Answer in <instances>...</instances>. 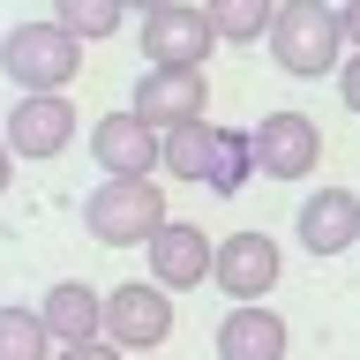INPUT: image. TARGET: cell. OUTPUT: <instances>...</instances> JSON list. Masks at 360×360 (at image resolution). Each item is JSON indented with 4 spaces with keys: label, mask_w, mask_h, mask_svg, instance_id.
Wrapping results in <instances>:
<instances>
[{
    "label": "cell",
    "mask_w": 360,
    "mask_h": 360,
    "mask_svg": "<svg viewBox=\"0 0 360 360\" xmlns=\"http://www.w3.org/2000/svg\"><path fill=\"white\" fill-rule=\"evenodd\" d=\"M263 45H270V60L285 68V75H300V83H323L345 60V30H338L330 0H278Z\"/></svg>",
    "instance_id": "cell-1"
},
{
    "label": "cell",
    "mask_w": 360,
    "mask_h": 360,
    "mask_svg": "<svg viewBox=\"0 0 360 360\" xmlns=\"http://www.w3.org/2000/svg\"><path fill=\"white\" fill-rule=\"evenodd\" d=\"M0 75L15 90H68L83 75V38H68L53 15L15 22V30L0 38Z\"/></svg>",
    "instance_id": "cell-2"
},
{
    "label": "cell",
    "mask_w": 360,
    "mask_h": 360,
    "mask_svg": "<svg viewBox=\"0 0 360 360\" xmlns=\"http://www.w3.org/2000/svg\"><path fill=\"white\" fill-rule=\"evenodd\" d=\"M165 225V188L158 180H98L83 195V233L98 248H143Z\"/></svg>",
    "instance_id": "cell-3"
},
{
    "label": "cell",
    "mask_w": 360,
    "mask_h": 360,
    "mask_svg": "<svg viewBox=\"0 0 360 360\" xmlns=\"http://www.w3.org/2000/svg\"><path fill=\"white\" fill-rule=\"evenodd\" d=\"M105 338L120 353H158L173 338V292L150 285V278H128V285L105 292Z\"/></svg>",
    "instance_id": "cell-4"
},
{
    "label": "cell",
    "mask_w": 360,
    "mask_h": 360,
    "mask_svg": "<svg viewBox=\"0 0 360 360\" xmlns=\"http://www.w3.org/2000/svg\"><path fill=\"white\" fill-rule=\"evenodd\" d=\"M210 45H218V30H210V15H202L195 0H158V8H143V60L150 68H202Z\"/></svg>",
    "instance_id": "cell-5"
},
{
    "label": "cell",
    "mask_w": 360,
    "mask_h": 360,
    "mask_svg": "<svg viewBox=\"0 0 360 360\" xmlns=\"http://www.w3.org/2000/svg\"><path fill=\"white\" fill-rule=\"evenodd\" d=\"M278 278H285V248L270 233H225L218 255H210V285L225 300H270Z\"/></svg>",
    "instance_id": "cell-6"
},
{
    "label": "cell",
    "mask_w": 360,
    "mask_h": 360,
    "mask_svg": "<svg viewBox=\"0 0 360 360\" xmlns=\"http://www.w3.org/2000/svg\"><path fill=\"white\" fill-rule=\"evenodd\" d=\"M0 143L15 158H30V165L60 158L68 143H75V105H68V90H15V112H8Z\"/></svg>",
    "instance_id": "cell-7"
},
{
    "label": "cell",
    "mask_w": 360,
    "mask_h": 360,
    "mask_svg": "<svg viewBox=\"0 0 360 360\" xmlns=\"http://www.w3.org/2000/svg\"><path fill=\"white\" fill-rule=\"evenodd\" d=\"M128 112L150 120L158 135L180 128V120H202V112H210V75H202V68H143L135 90H128Z\"/></svg>",
    "instance_id": "cell-8"
},
{
    "label": "cell",
    "mask_w": 360,
    "mask_h": 360,
    "mask_svg": "<svg viewBox=\"0 0 360 360\" xmlns=\"http://www.w3.org/2000/svg\"><path fill=\"white\" fill-rule=\"evenodd\" d=\"M248 143H255V173L263 180H308L323 165V128L308 112H263Z\"/></svg>",
    "instance_id": "cell-9"
},
{
    "label": "cell",
    "mask_w": 360,
    "mask_h": 360,
    "mask_svg": "<svg viewBox=\"0 0 360 360\" xmlns=\"http://www.w3.org/2000/svg\"><path fill=\"white\" fill-rule=\"evenodd\" d=\"M143 255H150V285L195 292V285H210V255H218V240H210L202 225H188V218H165L150 240H143Z\"/></svg>",
    "instance_id": "cell-10"
},
{
    "label": "cell",
    "mask_w": 360,
    "mask_h": 360,
    "mask_svg": "<svg viewBox=\"0 0 360 360\" xmlns=\"http://www.w3.org/2000/svg\"><path fill=\"white\" fill-rule=\"evenodd\" d=\"M90 158H98L105 180H150L158 173V128L120 105V112H105V120H90Z\"/></svg>",
    "instance_id": "cell-11"
},
{
    "label": "cell",
    "mask_w": 360,
    "mask_h": 360,
    "mask_svg": "<svg viewBox=\"0 0 360 360\" xmlns=\"http://www.w3.org/2000/svg\"><path fill=\"white\" fill-rule=\"evenodd\" d=\"M292 240L308 248V255H345L360 240V195L353 188H315L300 202V218H292Z\"/></svg>",
    "instance_id": "cell-12"
},
{
    "label": "cell",
    "mask_w": 360,
    "mask_h": 360,
    "mask_svg": "<svg viewBox=\"0 0 360 360\" xmlns=\"http://www.w3.org/2000/svg\"><path fill=\"white\" fill-rule=\"evenodd\" d=\"M292 330L270 300H233L218 323V360H285Z\"/></svg>",
    "instance_id": "cell-13"
},
{
    "label": "cell",
    "mask_w": 360,
    "mask_h": 360,
    "mask_svg": "<svg viewBox=\"0 0 360 360\" xmlns=\"http://www.w3.org/2000/svg\"><path fill=\"white\" fill-rule=\"evenodd\" d=\"M38 323H45V338H53V345L105 338V292H98V285H83V278H60V285H45Z\"/></svg>",
    "instance_id": "cell-14"
},
{
    "label": "cell",
    "mask_w": 360,
    "mask_h": 360,
    "mask_svg": "<svg viewBox=\"0 0 360 360\" xmlns=\"http://www.w3.org/2000/svg\"><path fill=\"white\" fill-rule=\"evenodd\" d=\"M210 150H218V120H180V128L158 135V173L202 180V173H210Z\"/></svg>",
    "instance_id": "cell-15"
},
{
    "label": "cell",
    "mask_w": 360,
    "mask_h": 360,
    "mask_svg": "<svg viewBox=\"0 0 360 360\" xmlns=\"http://www.w3.org/2000/svg\"><path fill=\"white\" fill-rule=\"evenodd\" d=\"M53 22L83 45H105L120 22H128V0H53Z\"/></svg>",
    "instance_id": "cell-16"
},
{
    "label": "cell",
    "mask_w": 360,
    "mask_h": 360,
    "mask_svg": "<svg viewBox=\"0 0 360 360\" xmlns=\"http://www.w3.org/2000/svg\"><path fill=\"white\" fill-rule=\"evenodd\" d=\"M202 15H210V30H218L225 45H263L278 0H202Z\"/></svg>",
    "instance_id": "cell-17"
},
{
    "label": "cell",
    "mask_w": 360,
    "mask_h": 360,
    "mask_svg": "<svg viewBox=\"0 0 360 360\" xmlns=\"http://www.w3.org/2000/svg\"><path fill=\"white\" fill-rule=\"evenodd\" d=\"M248 180H255V143H248L240 128H218V150H210L202 188H210V195H240Z\"/></svg>",
    "instance_id": "cell-18"
},
{
    "label": "cell",
    "mask_w": 360,
    "mask_h": 360,
    "mask_svg": "<svg viewBox=\"0 0 360 360\" xmlns=\"http://www.w3.org/2000/svg\"><path fill=\"white\" fill-rule=\"evenodd\" d=\"M0 360H53V338H45L38 308L0 300Z\"/></svg>",
    "instance_id": "cell-19"
},
{
    "label": "cell",
    "mask_w": 360,
    "mask_h": 360,
    "mask_svg": "<svg viewBox=\"0 0 360 360\" xmlns=\"http://www.w3.org/2000/svg\"><path fill=\"white\" fill-rule=\"evenodd\" d=\"M53 360H128L112 338H83V345H53Z\"/></svg>",
    "instance_id": "cell-20"
},
{
    "label": "cell",
    "mask_w": 360,
    "mask_h": 360,
    "mask_svg": "<svg viewBox=\"0 0 360 360\" xmlns=\"http://www.w3.org/2000/svg\"><path fill=\"white\" fill-rule=\"evenodd\" d=\"M330 83H338V98H345V112H360V45H353V60L330 68Z\"/></svg>",
    "instance_id": "cell-21"
},
{
    "label": "cell",
    "mask_w": 360,
    "mask_h": 360,
    "mask_svg": "<svg viewBox=\"0 0 360 360\" xmlns=\"http://www.w3.org/2000/svg\"><path fill=\"white\" fill-rule=\"evenodd\" d=\"M338 30H345V45H360V0H345V8H338Z\"/></svg>",
    "instance_id": "cell-22"
},
{
    "label": "cell",
    "mask_w": 360,
    "mask_h": 360,
    "mask_svg": "<svg viewBox=\"0 0 360 360\" xmlns=\"http://www.w3.org/2000/svg\"><path fill=\"white\" fill-rule=\"evenodd\" d=\"M8 180H15V150L0 143V195H8Z\"/></svg>",
    "instance_id": "cell-23"
},
{
    "label": "cell",
    "mask_w": 360,
    "mask_h": 360,
    "mask_svg": "<svg viewBox=\"0 0 360 360\" xmlns=\"http://www.w3.org/2000/svg\"><path fill=\"white\" fill-rule=\"evenodd\" d=\"M128 8H135V15H143V8H158V0H128Z\"/></svg>",
    "instance_id": "cell-24"
},
{
    "label": "cell",
    "mask_w": 360,
    "mask_h": 360,
    "mask_svg": "<svg viewBox=\"0 0 360 360\" xmlns=\"http://www.w3.org/2000/svg\"><path fill=\"white\" fill-rule=\"evenodd\" d=\"M128 360H150V353H128Z\"/></svg>",
    "instance_id": "cell-25"
}]
</instances>
